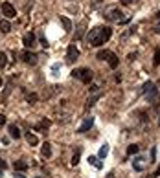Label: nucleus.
Here are the masks:
<instances>
[{"instance_id": "6", "label": "nucleus", "mask_w": 160, "mask_h": 178, "mask_svg": "<svg viewBox=\"0 0 160 178\" xmlns=\"http://www.w3.org/2000/svg\"><path fill=\"white\" fill-rule=\"evenodd\" d=\"M121 15H123V13L120 11V7H112V9H109L103 17H105L107 20H111V22H120Z\"/></svg>"}, {"instance_id": "4", "label": "nucleus", "mask_w": 160, "mask_h": 178, "mask_svg": "<svg viewBox=\"0 0 160 178\" xmlns=\"http://www.w3.org/2000/svg\"><path fill=\"white\" fill-rule=\"evenodd\" d=\"M147 163H151V162H147L145 156H134V160H133V169L142 173V171L147 169Z\"/></svg>"}, {"instance_id": "8", "label": "nucleus", "mask_w": 160, "mask_h": 178, "mask_svg": "<svg viewBox=\"0 0 160 178\" xmlns=\"http://www.w3.org/2000/svg\"><path fill=\"white\" fill-rule=\"evenodd\" d=\"M92 125H94V118H92V116H87V118H85V121L81 123V127L76 130V132H78V134H83V132L90 130V129H92Z\"/></svg>"}, {"instance_id": "38", "label": "nucleus", "mask_w": 160, "mask_h": 178, "mask_svg": "<svg viewBox=\"0 0 160 178\" xmlns=\"http://www.w3.org/2000/svg\"><path fill=\"white\" fill-rule=\"evenodd\" d=\"M0 86H2V77H0Z\"/></svg>"}, {"instance_id": "33", "label": "nucleus", "mask_w": 160, "mask_h": 178, "mask_svg": "<svg viewBox=\"0 0 160 178\" xmlns=\"http://www.w3.org/2000/svg\"><path fill=\"white\" fill-rule=\"evenodd\" d=\"M0 167H2V169H6V167H7V163H6L4 160H0Z\"/></svg>"}, {"instance_id": "14", "label": "nucleus", "mask_w": 160, "mask_h": 178, "mask_svg": "<svg viewBox=\"0 0 160 178\" xmlns=\"http://www.w3.org/2000/svg\"><path fill=\"white\" fill-rule=\"evenodd\" d=\"M88 163H90V165H94L96 169H101V167H103V163L100 162L98 156H88Z\"/></svg>"}, {"instance_id": "20", "label": "nucleus", "mask_w": 160, "mask_h": 178, "mask_svg": "<svg viewBox=\"0 0 160 178\" xmlns=\"http://www.w3.org/2000/svg\"><path fill=\"white\" fill-rule=\"evenodd\" d=\"M79 154H81V147H78L76 153H74V156H72V165H78L79 163Z\"/></svg>"}, {"instance_id": "18", "label": "nucleus", "mask_w": 160, "mask_h": 178, "mask_svg": "<svg viewBox=\"0 0 160 178\" xmlns=\"http://www.w3.org/2000/svg\"><path fill=\"white\" fill-rule=\"evenodd\" d=\"M138 151H140V147H138L136 143H133V145H129V147H127V156H133V154H136Z\"/></svg>"}, {"instance_id": "16", "label": "nucleus", "mask_w": 160, "mask_h": 178, "mask_svg": "<svg viewBox=\"0 0 160 178\" xmlns=\"http://www.w3.org/2000/svg\"><path fill=\"white\" fill-rule=\"evenodd\" d=\"M0 31L2 33H9L11 31V24L7 20H0Z\"/></svg>"}, {"instance_id": "3", "label": "nucleus", "mask_w": 160, "mask_h": 178, "mask_svg": "<svg viewBox=\"0 0 160 178\" xmlns=\"http://www.w3.org/2000/svg\"><path fill=\"white\" fill-rule=\"evenodd\" d=\"M96 57H98L100 61H107V62H109V66H111L112 70H116V68H118V64H120V59H118L112 52H109V50H100Z\"/></svg>"}, {"instance_id": "39", "label": "nucleus", "mask_w": 160, "mask_h": 178, "mask_svg": "<svg viewBox=\"0 0 160 178\" xmlns=\"http://www.w3.org/2000/svg\"><path fill=\"white\" fill-rule=\"evenodd\" d=\"M39 178H40V176H39Z\"/></svg>"}, {"instance_id": "5", "label": "nucleus", "mask_w": 160, "mask_h": 178, "mask_svg": "<svg viewBox=\"0 0 160 178\" xmlns=\"http://www.w3.org/2000/svg\"><path fill=\"white\" fill-rule=\"evenodd\" d=\"M0 9H2V15H4L6 19H15V17H17V9H15L9 2H2V7H0Z\"/></svg>"}, {"instance_id": "2", "label": "nucleus", "mask_w": 160, "mask_h": 178, "mask_svg": "<svg viewBox=\"0 0 160 178\" xmlns=\"http://www.w3.org/2000/svg\"><path fill=\"white\" fill-rule=\"evenodd\" d=\"M72 77L74 79H79L85 84H90L92 77H94V72L90 68H76V70H72Z\"/></svg>"}, {"instance_id": "22", "label": "nucleus", "mask_w": 160, "mask_h": 178, "mask_svg": "<svg viewBox=\"0 0 160 178\" xmlns=\"http://www.w3.org/2000/svg\"><path fill=\"white\" fill-rule=\"evenodd\" d=\"M37 99H39L37 94H28V96H26V101H28L30 105H35V103H37Z\"/></svg>"}, {"instance_id": "28", "label": "nucleus", "mask_w": 160, "mask_h": 178, "mask_svg": "<svg viewBox=\"0 0 160 178\" xmlns=\"http://www.w3.org/2000/svg\"><path fill=\"white\" fill-rule=\"evenodd\" d=\"M153 30H155V33H160V19H158V22L155 24V28H153Z\"/></svg>"}, {"instance_id": "23", "label": "nucleus", "mask_w": 160, "mask_h": 178, "mask_svg": "<svg viewBox=\"0 0 160 178\" xmlns=\"http://www.w3.org/2000/svg\"><path fill=\"white\" fill-rule=\"evenodd\" d=\"M100 98H101V94H96V96L88 98V101H87V108H90V107H92V105H94V103H96V101H98Z\"/></svg>"}, {"instance_id": "25", "label": "nucleus", "mask_w": 160, "mask_h": 178, "mask_svg": "<svg viewBox=\"0 0 160 178\" xmlns=\"http://www.w3.org/2000/svg\"><path fill=\"white\" fill-rule=\"evenodd\" d=\"M83 35H85V22L79 26V30L76 31V39H83Z\"/></svg>"}, {"instance_id": "31", "label": "nucleus", "mask_w": 160, "mask_h": 178, "mask_svg": "<svg viewBox=\"0 0 160 178\" xmlns=\"http://www.w3.org/2000/svg\"><path fill=\"white\" fill-rule=\"evenodd\" d=\"M155 156H157V149L153 147V149H151V158H153V162H155Z\"/></svg>"}, {"instance_id": "37", "label": "nucleus", "mask_w": 160, "mask_h": 178, "mask_svg": "<svg viewBox=\"0 0 160 178\" xmlns=\"http://www.w3.org/2000/svg\"><path fill=\"white\" fill-rule=\"evenodd\" d=\"M105 178H116V176L114 175H109V176H105Z\"/></svg>"}, {"instance_id": "13", "label": "nucleus", "mask_w": 160, "mask_h": 178, "mask_svg": "<svg viewBox=\"0 0 160 178\" xmlns=\"http://www.w3.org/2000/svg\"><path fill=\"white\" fill-rule=\"evenodd\" d=\"M40 154H42L44 158H50V156H52V145H50L48 141H44V143H42V149H40Z\"/></svg>"}, {"instance_id": "21", "label": "nucleus", "mask_w": 160, "mask_h": 178, "mask_svg": "<svg viewBox=\"0 0 160 178\" xmlns=\"http://www.w3.org/2000/svg\"><path fill=\"white\" fill-rule=\"evenodd\" d=\"M6 66H7V55L2 52V53H0V70H4Z\"/></svg>"}, {"instance_id": "9", "label": "nucleus", "mask_w": 160, "mask_h": 178, "mask_svg": "<svg viewBox=\"0 0 160 178\" xmlns=\"http://www.w3.org/2000/svg\"><path fill=\"white\" fill-rule=\"evenodd\" d=\"M22 59H24V62H26V64H31V66H35L39 57H37V53H33V52L26 50V52L22 53Z\"/></svg>"}, {"instance_id": "34", "label": "nucleus", "mask_w": 160, "mask_h": 178, "mask_svg": "<svg viewBox=\"0 0 160 178\" xmlns=\"http://www.w3.org/2000/svg\"><path fill=\"white\" fill-rule=\"evenodd\" d=\"M136 59V53H129V61H134Z\"/></svg>"}, {"instance_id": "10", "label": "nucleus", "mask_w": 160, "mask_h": 178, "mask_svg": "<svg viewBox=\"0 0 160 178\" xmlns=\"http://www.w3.org/2000/svg\"><path fill=\"white\" fill-rule=\"evenodd\" d=\"M22 42H24V46H26L28 50L33 48V46H35V35H33V33H26L24 39H22Z\"/></svg>"}, {"instance_id": "35", "label": "nucleus", "mask_w": 160, "mask_h": 178, "mask_svg": "<svg viewBox=\"0 0 160 178\" xmlns=\"http://www.w3.org/2000/svg\"><path fill=\"white\" fill-rule=\"evenodd\" d=\"M153 176H155V178H157V176H160V167L157 169V171H155V175H153Z\"/></svg>"}, {"instance_id": "29", "label": "nucleus", "mask_w": 160, "mask_h": 178, "mask_svg": "<svg viewBox=\"0 0 160 178\" xmlns=\"http://www.w3.org/2000/svg\"><path fill=\"white\" fill-rule=\"evenodd\" d=\"M2 125H6V116H4V114H0V127H2Z\"/></svg>"}, {"instance_id": "19", "label": "nucleus", "mask_w": 160, "mask_h": 178, "mask_svg": "<svg viewBox=\"0 0 160 178\" xmlns=\"http://www.w3.org/2000/svg\"><path fill=\"white\" fill-rule=\"evenodd\" d=\"M61 24L64 26V31H70L72 30V22L66 19V17H61Z\"/></svg>"}, {"instance_id": "17", "label": "nucleus", "mask_w": 160, "mask_h": 178, "mask_svg": "<svg viewBox=\"0 0 160 178\" xmlns=\"http://www.w3.org/2000/svg\"><path fill=\"white\" fill-rule=\"evenodd\" d=\"M26 141H28L30 145H37V143H39V138H37L35 134H31V132H26Z\"/></svg>"}, {"instance_id": "26", "label": "nucleus", "mask_w": 160, "mask_h": 178, "mask_svg": "<svg viewBox=\"0 0 160 178\" xmlns=\"http://www.w3.org/2000/svg\"><path fill=\"white\" fill-rule=\"evenodd\" d=\"M153 64H155V66H158V64H160V48L155 50V59H153Z\"/></svg>"}, {"instance_id": "30", "label": "nucleus", "mask_w": 160, "mask_h": 178, "mask_svg": "<svg viewBox=\"0 0 160 178\" xmlns=\"http://www.w3.org/2000/svg\"><path fill=\"white\" fill-rule=\"evenodd\" d=\"M98 88H100V86H98V84H92V86H90V88H88V90H90V92H98Z\"/></svg>"}, {"instance_id": "1", "label": "nucleus", "mask_w": 160, "mask_h": 178, "mask_svg": "<svg viewBox=\"0 0 160 178\" xmlns=\"http://www.w3.org/2000/svg\"><path fill=\"white\" fill-rule=\"evenodd\" d=\"M112 37V30L109 26H96L92 30H88V35H87V42L88 46H94V48H100L101 44H105L107 40Z\"/></svg>"}, {"instance_id": "15", "label": "nucleus", "mask_w": 160, "mask_h": 178, "mask_svg": "<svg viewBox=\"0 0 160 178\" xmlns=\"http://www.w3.org/2000/svg\"><path fill=\"white\" fill-rule=\"evenodd\" d=\"M153 88H155V83H153V81H145L144 86H142V94L145 96V94H147L149 90H153Z\"/></svg>"}, {"instance_id": "24", "label": "nucleus", "mask_w": 160, "mask_h": 178, "mask_svg": "<svg viewBox=\"0 0 160 178\" xmlns=\"http://www.w3.org/2000/svg\"><path fill=\"white\" fill-rule=\"evenodd\" d=\"M107 154H109V145L105 143V145H101V149H100V156H98V158H105Z\"/></svg>"}, {"instance_id": "7", "label": "nucleus", "mask_w": 160, "mask_h": 178, "mask_svg": "<svg viewBox=\"0 0 160 178\" xmlns=\"http://www.w3.org/2000/svg\"><path fill=\"white\" fill-rule=\"evenodd\" d=\"M78 57H79V50H78V46H76V44H70L68 50H66V61H68V62H74Z\"/></svg>"}, {"instance_id": "32", "label": "nucleus", "mask_w": 160, "mask_h": 178, "mask_svg": "<svg viewBox=\"0 0 160 178\" xmlns=\"http://www.w3.org/2000/svg\"><path fill=\"white\" fill-rule=\"evenodd\" d=\"M120 2L123 6H131V4H133V0H120Z\"/></svg>"}, {"instance_id": "36", "label": "nucleus", "mask_w": 160, "mask_h": 178, "mask_svg": "<svg viewBox=\"0 0 160 178\" xmlns=\"http://www.w3.org/2000/svg\"><path fill=\"white\" fill-rule=\"evenodd\" d=\"M15 173H17V171H15ZM15 178H24V176H22V175H19V173H17V175H15Z\"/></svg>"}, {"instance_id": "27", "label": "nucleus", "mask_w": 160, "mask_h": 178, "mask_svg": "<svg viewBox=\"0 0 160 178\" xmlns=\"http://www.w3.org/2000/svg\"><path fill=\"white\" fill-rule=\"evenodd\" d=\"M39 40H40V44H42L44 48H48V40L44 39V35H42V33H39Z\"/></svg>"}, {"instance_id": "12", "label": "nucleus", "mask_w": 160, "mask_h": 178, "mask_svg": "<svg viewBox=\"0 0 160 178\" xmlns=\"http://www.w3.org/2000/svg\"><path fill=\"white\" fill-rule=\"evenodd\" d=\"M7 132H9V136L13 139H19L20 136H22V132H20V129L17 125H9V127H7Z\"/></svg>"}, {"instance_id": "11", "label": "nucleus", "mask_w": 160, "mask_h": 178, "mask_svg": "<svg viewBox=\"0 0 160 178\" xmlns=\"http://www.w3.org/2000/svg\"><path fill=\"white\" fill-rule=\"evenodd\" d=\"M28 167H30V165H28L24 160H17V162L13 163V169H15L17 173H24V171H28Z\"/></svg>"}]
</instances>
